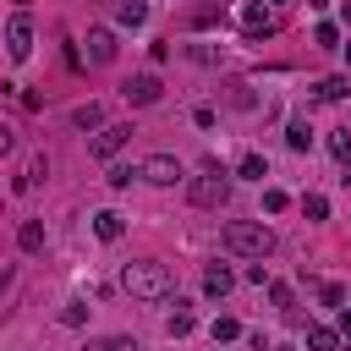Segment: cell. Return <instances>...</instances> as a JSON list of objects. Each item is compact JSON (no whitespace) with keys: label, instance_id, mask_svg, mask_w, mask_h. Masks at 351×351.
<instances>
[{"label":"cell","instance_id":"cell-1","mask_svg":"<svg viewBox=\"0 0 351 351\" xmlns=\"http://www.w3.org/2000/svg\"><path fill=\"white\" fill-rule=\"evenodd\" d=\"M219 241H225V252H236V258H269V252H274V230H269L263 219H225Z\"/></svg>","mask_w":351,"mask_h":351},{"label":"cell","instance_id":"cell-2","mask_svg":"<svg viewBox=\"0 0 351 351\" xmlns=\"http://www.w3.org/2000/svg\"><path fill=\"white\" fill-rule=\"evenodd\" d=\"M121 285H126L132 296H143V302H165L176 280H170V263H159V258H137V263L121 269Z\"/></svg>","mask_w":351,"mask_h":351},{"label":"cell","instance_id":"cell-3","mask_svg":"<svg viewBox=\"0 0 351 351\" xmlns=\"http://www.w3.org/2000/svg\"><path fill=\"white\" fill-rule=\"evenodd\" d=\"M225 197H230V176H225L219 165H208V170L192 181V203H197V208H219Z\"/></svg>","mask_w":351,"mask_h":351},{"label":"cell","instance_id":"cell-4","mask_svg":"<svg viewBox=\"0 0 351 351\" xmlns=\"http://www.w3.org/2000/svg\"><path fill=\"white\" fill-rule=\"evenodd\" d=\"M241 27H247V38H269V33H280V11L263 5V0H247L241 5Z\"/></svg>","mask_w":351,"mask_h":351},{"label":"cell","instance_id":"cell-5","mask_svg":"<svg viewBox=\"0 0 351 351\" xmlns=\"http://www.w3.org/2000/svg\"><path fill=\"white\" fill-rule=\"evenodd\" d=\"M5 49H11V60H27L33 55V16L27 11H16L5 22Z\"/></svg>","mask_w":351,"mask_h":351},{"label":"cell","instance_id":"cell-6","mask_svg":"<svg viewBox=\"0 0 351 351\" xmlns=\"http://www.w3.org/2000/svg\"><path fill=\"white\" fill-rule=\"evenodd\" d=\"M126 137H132V126H121V121H110V126H99V132H93V143H88V154H93V159H115V154L126 148Z\"/></svg>","mask_w":351,"mask_h":351},{"label":"cell","instance_id":"cell-7","mask_svg":"<svg viewBox=\"0 0 351 351\" xmlns=\"http://www.w3.org/2000/svg\"><path fill=\"white\" fill-rule=\"evenodd\" d=\"M126 104H159V93H165V82H159V71H137V77H126Z\"/></svg>","mask_w":351,"mask_h":351},{"label":"cell","instance_id":"cell-8","mask_svg":"<svg viewBox=\"0 0 351 351\" xmlns=\"http://www.w3.org/2000/svg\"><path fill=\"white\" fill-rule=\"evenodd\" d=\"M143 181H154V186H176V181H181V159H170V154L143 159Z\"/></svg>","mask_w":351,"mask_h":351},{"label":"cell","instance_id":"cell-9","mask_svg":"<svg viewBox=\"0 0 351 351\" xmlns=\"http://www.w3.org/2000/svg\"><path fill=\"white\" fill-rule=\"evenodd\" d=\"M88 60L93 66H110L115 60V33L110 27H88Z\"/></svg>","mask_w":351,"mask_h":351},{"label":"cell","instance_id":"cell-10","mask_svg":"<svg viewBox=\"0 0 351 351\" xmlns=\"http://www.w3.org/2000/svg\"><path fill=\"white\" fill-rule=\"evenodd\" d=\"M93 230H99V241H121V230H126V219H121L115 208H104V214H93Z\"/></svg>","mask_w":351,"mask_h":351},{"label":"cell","instance_id":"cell-11","mask_svg":"<svg viewBox=\"0 0 351 351\" xmlns=\"http://www.w3.org/2000/svg\"><path fill=\"white\" fill-rule=\"evenodd\" d=\"M230 285H236V274H230L225 263H214V269L203 274V291H208V296H230Z\"/></svg>","mask_w":351,"mask_h":351},{"label":"cell","instance_id":"cell-12","mask_svg":"<svg viewBox=\"0 0 351 351\" xmlns=\"http://www.w3.org/2000/svg\"><path fill=\"white\" fill-rule=\"evenodd\" d=\"M285 148H296V154H307V148H313V126H307L302 115L285 126Z\"/></svg>","mask_w":351,"mask_h":351},{"label":"cell","instance_id":"cell-13","mask_svg":"<svg viewBox=\"0 0 351 351\" xmlns=\"http://www.w3.org/2000/svg\"><path fill=\"white\" fill-rule=\"evenodd\" d=\"M115 16H121L126 27H143V22H148V0H115Z\"/></svg>","mask_w":351,"mask_h":351},{"label":"cell","instance_id":"cell-14","mask_svg":"<svg viewBox=\"0 0 351 351\" xmlns=\"http://www.w3.org/2000/svg\"><path fill=\"white\" fill-rule=\"evenodd\" d=\"M71 126H82V132H88V126H104V110H99L93 99H88V104H77V110H71Z\"/></svg>","mask_w":351,"mask_h":351},{"label":"cell","instance_id":"cell-15","mask_svg":"<svg viewBox=\"0 0 351 351\" xmlns=\"http://www.w3.org/2000/svg\"><path fill=\"white\" fill-rule=\"evenodd\" d=\"M192 324H197V318H192V307H186V302H176V313L165 318V329H170V335H192Z\"/></svg>","mask_w":351,"mask_h":351},{"label":"cell","instance_id":"cell-16","mask_svg":"<svg viewBox=\"0 0 351 351\" xmlns=\"http://www.w3.org/2000/svg\"><path fill=\"white\" fill-rule=\"evenodd\" d=\"M307 346H313V351H340V335L324 329V324H313V329H307Z\"/></svg>","mask_w":351,"mask_h":351},{"label":"cell","instance_id":"cell-17","mask_svg":"<svg viewBox=\"0 0 351 351\" xmlns=\"http://www.w3.org/2000/svg\"><path fill=\"white\" fill-rule=\"evenodd\" d=\"M236 176H247V181H263V176H269V165H263V154H241V165H236Z\"/></svg>","mask_w":351,"mask_h":351},{"label":"cell","instance_id":"cell-18","mask_svg":"<svg viewBox=\"0 0 351 351\" xmlns=\"http://www.w3.org/2000/svg\"><path fill=\"white\" fill-rule=\"evenodd\" d=\"M16 241H22V252H38V247H44V225H38V219H27V225L16 230Z\"/></svg>","mask_w":351,"mask_h":351},{"label":"cell","instance_id":"cell-19","mask_svg":"<svg viewBox=\"0 0 351 351\" xmlns=\"http://www.w3.org/2000/svg\"><path fill=\"white\" fill-rule=\"evenodd\" d=\"M351 93V77H324L318 82V99H346Z\"/></svg>","mask_w":351,"mask_h":351},{"label":"cell","instance_id":"cell-20","mask_svg":"<svg viewBox=\"0 0 351 351\" xmlns=\"http://www.w3.org/2000/svg\"><path fill=\"white\" fill-rule=\"evenodd\" d=\"M88 351H137V340L132 335H110V340H93Z\"/></svg>","mask_w":351,"mask_h":351},{"label":"cell","instance_id":"cell-21","mask_svg":"<svg viewBox=\"0 0 351 351\" xmlns=\"http://www.w3.org/2000/svg\"><path fill=\"white\" fill-rule=\"evenodd\" d=\"M302 214H307V219H324V214H329V197L307 192V197H302Z\"/></svg>","mask_w":351,"mask_h":351},{"label":"cell","instance_id":"cell-22","mask_svg":"<svg viewBox=\"0 0 351 351\" xmlns=\"http://www.w3.org/2000/svg\"><path fill=\"white\" fill-rule=\"evenodd\" d=\"M132 176H143V165H115L110 170V186H132Z\"/></svg>","mask_w":351,"mask_h":351},{"label":"cell","instance_id":"cell-23","mask_svg":"<svg viewBox=\"0 0 351 351\" xmlns=\"http://www.w3.org/2000/svg\"><path fill=\"white\" fill-rule=\"evenodd\" d=\"M269 302H274L280 313H291V302H296V291H291V285H269Z\"/></svg>","mask_w":351,"mask_h":351},{"label":"cell","instance_id":"cell-24","mask_svg":"<svg viewBox=\"0 0 351 351\" xmlns=\"http://www.w3.org/2000/svg\"><path fill=\"white\" fill-rule=\"evenodd\" d=\"M318 302H324V307H340V302H346V285H335V280L318 285Z\"/></svg>","mask_w":351,"mask_h":351},{"label":"cell","instance_id":"cell-25","mask_svg":"<svg viewBox=\"0 0 351 351\" xmlns=\"http://www.w3.org/2000/svg\"><path fill=\"white\" fill-rule=\"evenodd\" d=\"M329 148H335V159H340V165H351V132H335V137H329Z\"/></svg>","mask_w":351,"mask_h":351},{"label":"cell","instance_id":"cell-26","mask_svg":"<svg viewBox=\"0 0 351 351\" xmlns=\"http://www.w3.org/2000/svg\"><path fill=\"white\" fill-rule=\"evenodd\" d=\"M236 335H241L236 318H214V340H236Z\"/></svg>","mask_w":351,"mask_h":351},{"label":"cell","instance_id":"cell-27","mask_svg":"<svg viewBox=\"0 0 351 351\" xmlns=\"http://www.w3.org/2000/svg\"><path fill=\"white\" fill-rule=\"evenodd\" d=\"M285 203H291V197H285V192H280V186H269V192H263V208H269V214H280V208H285Z\"/></svg>","mask_w":351,"mask_h":351},{"label":"cell","instance_id":"cell-28","mask_svg":"<svg viewBox=\"0 0 351 351\" xmlns=\"http://www.w3.org/2000/svg\"><path fill=\"white\" fill-rule=\"evenodd\" d=\"M313 38H318V44H324V49H335V44H340V27H329V22H324V27H318V33H313Z\"/></svg>","mask_w":351,"mask_h":351},{"label":"cell","instance_id":"cell-29","mask_svg":"<svg viewBox=\"0 0 351 351\" xmlns=\"http://www.w3.org/2000/svg\"><path fill=\"white\" fill-rule=\"evenodd\" d=\"M82 318H88V307H82V302H71V307H66V313H60V324H71V329H77V324H82Z\"/></svg>","mask_w":351,"mask_h":351},{"label":"cell","instance_id":"cell-30","mask_svg":"<svg viewBox=\"0 0 351 351\" xmlns=\"http://www.w3.org/2000/svg\"><path fill=\"white\" fill-rule=\"evenodd\" d=\"M340 335H351V313H340Z\"/></svg>","mask_w":351,"mask_h":351},{"label":"cell","instance_id":"cell-31","mask_svg":"<svg viewBox=\"0 0 351 351\" xmlns=\"http://www.w3.org/2000/svg\"><path fill=\"white\" fill-rule=\"evenodd\" d=\"M269 5H274V11H285V5H291V0H269Z\"/></svg>","mask_w":351,"mask_h":351},{"label":"cell","instance_id":"cell-32","mask_svg":"<svg viewBox=\"0 0 351 351\" xmlns=\"http://www.w3.org/2000/svg\"><path fill=\"white\" fill-rule=\"evenodd\" d=\"M307 5H318V11H324V5H329V0H307Z\"/></svg>","mask_w":351,"mask_h":351},{"label":"cell","instance_id":"cell-33","mask_svg":"<svg viewBox=\"0 0 351 351\" xmlns=\"http://www.w3.org/2000/svg\"><path fill=\"white\" fill-rule=\"evenodd\" d=\"M346 27H351V0H346Z\"/></svg>","mask_w":351,"mask_h":351},{"label":"cell","instance_id":"cell-34","mask_svg":"<svg viewBox=\"0 0 351 351\" xmlns=\"http://www.w3.org/2000/svg\"><path fill=\"white\" fill-rule=\"evenodd\" d=\"M340 49H346V66H351V44H340Z\"/></svg>","mask_w":351,"mask_h":351}]
</instances>
